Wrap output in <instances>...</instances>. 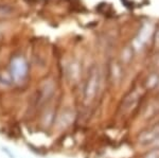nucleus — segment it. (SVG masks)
Instances as JSON below:
<instances>
[{
  "label": "nucleus",
  "mask_w": 159,
  "mask_h": 158,
  "mask_svg": "<svg viewBox=\"0 0 159 158\" xmlns=\"http://www.w3.org/2000/svg\"><path fill=\"white\" fill-rule=\"evenodd\" d=\"M99 85V79H98V72L93 70L89 75L87 83L84 89V99L86 102H90L93 100V98L97 95V90H98Z\"/></svg>",
  "instance_id": "nucleus-1"
},
{
  "label": "nucleus",
  "mask_w": 159,
  "mask_h": 158,
  "mask_svg": "<svg viewBox=\"0 0 159 158\" xmlns=\"http://www.w3.org/2000/svg\"><path fill=\"white\" fill-rule=\"evenodd\" d=\"M138 141L141 146H151L159 142V126L142 131L138 136Z\"/></svg>",
  "instance_id": "nucleus-2"
},
{
  "label": "nucleus",
  "mask_w": 159,
  "mask_h": 158,
  "mask_svg": "<svg viewBox=\"0 0 159 158\" xmlns=\"http://www.w3.org/2000/svg\"><path fill=\"white\" fill-rule=\"evenodd\" d=\"M27 64L22 58L17 57L14 58V61L12 62L11 65V72L12 76L14 79V81H20L27 75Z\"/></svg>",
  "instance_id": "nucleus-3"
},
{
  "label": "nucleus",
  "mask_w": 159,
  "mask_h": 158,
  "mask_svg": "<svg viewBox=\"0 0 159 158\" xmlns=\"http://www.w3.org/2000/svg\"><path fill=\"white\" fill-rule=\"evenodd\" d=\"M138 100H139V97L136 95V93H129V95L124 99V101H123L122 109L125 113H129L130 111H133V109L137 106Z\"/></svg>",
  "instance_id": "nucleus-4"
},
{
  "label": "nucleus",
  "mask_w": 159,
  "mask_h": 158,
  "mask_svg": "<svg viewBox=\"0 0 159 158\" xmlns=\"http://www.w3.org/2000/svg\"><path fill=\"white\" fill-rule=\"evenodd\" d=\"M53 95V86H45V88L42 90V95H40V103L48 101Z\"/></svg>",
  "instance_id": "nucleus-5"
},
{
  "label": "nucleus",
  "mask_w": 159,
  "mask_h": 158,
  "mask_svg": "<svg viewBox=\"0 0 159 158\" xmlns=\"http://www.w3.org/2000/svg\"><path fill=\"white\" fill-rule=\"evenodd\" d=\"M13 81H14V79H13L12 75L7 74L6 72L0 73V84H1V85L11 86L13 84Z\"/></svg>",
  "instance_id": "nucleus-6"
},
{
  "label": "nucleus",
  "mask_w": 159,
  "mask_h": 158,
  "mask_svg": "<svg viewBox=\"0 0 159 158\" xmlns=\"http://www.w3.org/2000/svg\"><path fill=\"white\" fill-rule=\"evenodd\" d=\"M72 119H73L72 113H70V111H64L60 118V124L64 125V123H65V125H68L72 121Z\"/></svg>",
  "instance_id": "nucleus-7"
},
{
  "label": "nucleus",
  "mask_w": 159,
  "mask_h": 158,
  "mask_svg": "<svg viewBox=\"0 0 159 158\" xmlns=\"http://www.w3.org/2000/svg\"><path fill=\"white\" fill-rule=\"evenodd\" d=\"M53 111L52 109H50V111L49 113H46L45 115H43V125L45 126H48V125H50V123H51V121H52V119H53Z\"/></svg>",
  "instance_id": "nucleus-8"
},
{
  "label": "nucleus",
  "mask_w": 159,
  "mask_h": 158,
  "mask_svg": "<svg viewBox=\"0 0 159 158\" xmlns=\"http://www.w3.org/2000/svg\"><path fill=\"white\" fill-rule=\"evenodd\" d=\"M157 84H158V76L153 75V76H151V78L148 80L147 87L148 88H154L156 85H157Z\"/></svg>",
  "instance_id": "nucleus-9"
},
{
  "label": "nucleus",
  "mask_w": 159,
  "mask_h": 158,
  "mask_svg": "<svg viewBox=\"0 0 159 158\" xmlns=\"http://www.w3.org/2000/svg\"><path fill=\"white\" fill-rule=\"evenodd\" d=\"M143 158H159V147H155V149H153L152 151L147 153Z\"/></svg>",
  "instance_id": "nucleus-10"
}]
</instances>
